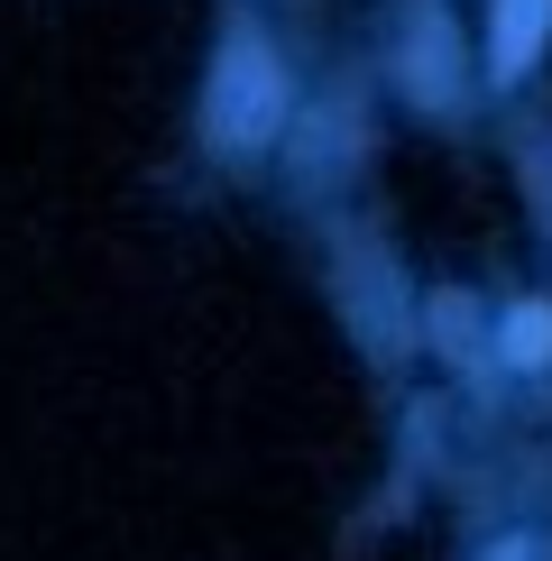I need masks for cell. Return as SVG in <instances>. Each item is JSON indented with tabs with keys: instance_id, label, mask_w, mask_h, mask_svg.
<instances>
[{
	"instance_id": "obj_3",
	"label": "cell",
	"mask_w": 552,
	"mask_h": 561,
	"mask_svg": "<svg viewBox=\"0 0 552 561\" xmlns=\"http://www.w3.org/2000/svg\"><path fill=\"white\" fill-rule=\"evenodd\" d=\"M405 75H414V92L424 102H451V75H442V19H414V46H405Z\"/></svg>"
},
{
	"instance_id": "obj_5",
	"label": "cell",
	"mask_w": 552,
	"mask_h": 561,
	"mask_svg": "<svg viewBox=\"0 0 552 561\" xmlns=\"http://www.w3.org/2000/svg\"><path fill=\"white\" fill-rule=\"evenodd\" d=\"M497 561H525V543H506V552H497Z\"/></svg>"
},
{
	"instance_id": "obj_2",
	"label": "cell",
	"mask_w": 552,
	"mask_h": 561,
	"mask_svg": "<svg viewBox=\"0 0 552 561\" xmlns=\"http://www.w3.org/2000/svg\"><path fill=\"white\" fill-rule=\"evenodd\" d=\"M552 37V0H497V37H488V65L497 75H525Z\"/></svg>"
},
{
	"instance_id": "obj_4",
	"label": "cell",
	"mask_w": 552,
	"mask_h": 561,
	"mask_svg": "<svg viewBox=\"0 0 552 561\" xmlns=\"http://www.w3.org/2000/svg\"><path fill=\"white\" fill-rule=\"evenodd\" d=\"M506 350H516V359H543V350H552V313H543V304H525V313L506 322Z\"/></svg>"
},
{
	"instance_id": "obj_1",
	"label": "cell",
	"mask_w": 552,
	"mask_h": 561,
	"mask_svg": "<svg viewBox=\"0 0 552 561\" xmlns=\"http://www.w3.org/2000/svg\"><path fill=\"white\" fill-rule=\"evenodd\" d=\"M276 111H286V75H276V56L258 37H230L221 65H212V111H203V129H212V148H258L276 129Z\"/></svg>"
}]
</instances>
